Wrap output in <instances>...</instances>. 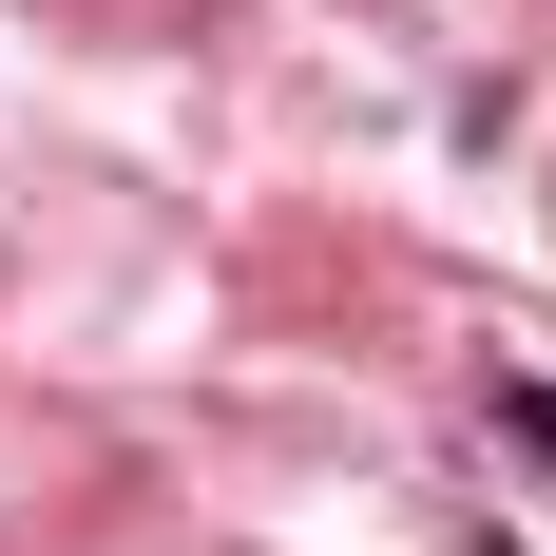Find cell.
<instances>
[{"mask_svg": "<svg viewBox=\"0 0 556 556\" xmlns=\"http://www.w3.org/2000/svg\"><path fill=\"white\" fill-rule=\"evenodd\" d=\"M500 422H518V442H538V460H556V384H500Z\"/></svg>", "mask_w": 556, "mask_h": 556, "instance_id": "cell-1", "label": "cell"}, {"mask_svg": "<svg viewBox=\"0 0 556 556\" xmlns=\"http://www.w3.org/2000/svg\"><path fill=\"white\" fill-rule=\"evenodd\" d=\"M480 556H518V538H480Z\"/></svg>", "mask_w": 556, "mask_h": 556, "instance_id": "cell-2", "label": "cell"}]
</instances>
